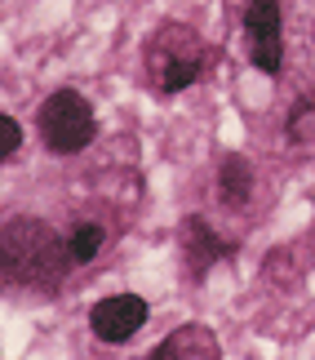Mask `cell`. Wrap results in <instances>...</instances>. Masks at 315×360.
Instances as JSON below:
<instances>
[{"mask_svg":"<svg viewBox=\"0 0 315 360\" xmlns=\"http://www.w3.org/2000/svg\"><path fill=\"white\" fill-rule=\"evenodd\" d=\"M142 63H147V80L152 89L173 98V94L191 89L204 72V40L196 27L187 22H160L152 36H147V49H142Z\"/></svg>","mask_w":315,"mask_h":360,"instance_id":"6da1fadb","label":"cell"},{"mask_svg":"<svg viewBox=\"0 0 315 360\" xmlns=\"http://www.w3.org/2000/svg\"><path fill=\"white\" fill-rule=\"evenodd\" d=\"M72 262L67 245H58V236L36 223V218H13L5 223V285H45L58 281L62 267Z\"/></svg>","mask_w":315,"mask_h":360,"instance_id":"7a4b0ae2","label":"cell"},{"mask_svg":"<svg viewBox=\"0 0 315 360\" xmlns=\"http://www.w3.org/2000/svg\"><path fill=\"white\" fill-rule=\"evenodd\" d=\"M40 143L53 156H80L98 138V112L80 89H53L36 112Z\"/></svg>","mask_w":315,"mask_h":360,"instance_id":"3957f363","label":"cell"},{"mask_svg":"<svg viewBox=\"0 0 315 360\" xmlns=\"http://www.w3.org/2000/svg\"><path fill=\"white\" fill-rule=\"evenodd\" d=\"M244 45H249V63L257 72L280 76L284 36H280V5L276 0H249V9H244Z\"/></svg>","mask_w":315,"mask_h":360,"instance_id":"277c9868","label":"cell"},{"mask_svg":"<svg viewBox=\"0 0 315 360\" xmlns=\"http://www.w3.org/2000/svg\"><path fill=\"white\" fill-rule=\"evenodd\" d=\"M147 316H152V302L142 294H112V298H102V302L89 307V329H93L98 342L120 347V342H129L147 325Z\"/></svg>","mask_w":315,"mask_h":360,"instance_id":"5b68a950","label":"cell"},{"mask_svg":"<svg viewBox=\"0 0 315 360\" xmlns=\"http://www.w3.org/2000/svg\"><path fill=\"white\" fill-rule=\"evenodd\" d=\"M231 254H236V245L217 236L200 214H187V223H182V267H187L191 281H204V276H209L217 262H227Z\"/></svg>","mask_w":315,"mask_h":360,"instance_id":"8992f818","label":"cell"},{"mask_svg":"<svg viewBox=\"0 0 315 360\" xmlns=\"http://www.w3.org/2000/svg\"><path fill=\"white\" fill-rule=\"evenodd\" d=\"M152 360H222V338L204 321H187L156 342Z\"/></svg>","mask_w":315,"mask_h":360,"instance_id":"52a82bcc","label":"cell"},{"mask_svg":"<svg viewBox=\"0 0 315 360\" xmlns=\"http://www.w3.org/2000/svg\"><path fill=\"white\" fill-rule=\"evenodd\" d=\"M253 187H257V174H253L249 156L227 151V156L217 160V200H222L227 210H244V205L253 200Z\"/></svg>","mask_w":315,"mask_h":360,"instance_id":"ba28073f","label":"cell"},{"mask_svg":"<svg viewBox=\"0 0 315 360\" xmlns=\"http://www.w3.org/2000/svg\"><path fill=\"white\" fill-rule=\"evenodd\" d=\"M107 245V231L98 227V223H80V227H72V236H67V254H72V262H93L98 258V249Z\"/></svg>","mask_w":315,"mask_h":360,"instance_id":"9c48e42d","label":"cell"},{"mask_svg":"<svg viewBox=\"0 0 315 360\" xmlns=\"http://www.w3.org/2000/svg\"><path fill=\"white\" fill-rule=\"evenodd\" d=\"M18 147H22V120L18 116H0V160H13V156H18Z\"/></svg>","mask_w":315,"mask_h":360,"instance_id":"30bf717a","label":"cell"},{"mask_svg":"<svg viewBox=\"0 0 315 360\" xmlns=\"http://www.w3.org/2000/svg\"><path fill=\"white\" fill-rule=\"evenodd\" d=\"M311 40H315V36H311Z\"/></svg>","mask_w":315,"mask_h":360,"instance_id":"8fae6325","label":"cell"}]
</instances>
